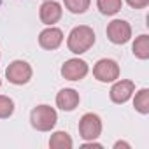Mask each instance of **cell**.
Segmentation results:
<instances>
[{
  "instance_id": "cell-21",
  "label": "cell",
  "mask_w": 149,
  "mask_h": 149,
  "mask_svg": "<svg viewBox=\"0 0 149 149\" xmlns=\"http://www.w3.org/2000/svg\"><path fill=\"white\" fill-rule=\"evenodd\" d=\"M0 86H2V81H0Z\"/></svg>"
},
{
  "instance_id": "cell-17",
  "label": "cell",
  "mask_w": 149,
  "mask_h": 149,
  "mask_svg": "<svg viewBox=\"0 0 149 149\" xmlns=\"http://www.w3.org/2000/svg\"><path fill=\"white\" fill-rule=\"evenodd\" d=\"M13 112H14V102L6 95H0V118L6 119L13 116Z\"/></svg>"
},
{
  "instance_id": "cell-20",
  "label": "cell",
  "mask_w": 149,
  "mask_h": 149,
  "mask_svg": "<svg viewBox=\"0 0 149 149\" xmlns=\"http://www.w3.org/2000/svg\"><path fill=\"white\" fill-rule=\"evenodd\" d=\"M119 147H126V149H130V144H128V142L119 140V142H116V144H114V149H119Z\"/></svg>"
},
{
  "instance_id": "cell-8",
  "label": "cell",
  "mask_w": 149,
  "mask_h": 149,
  "mask_svg": "<svg viewBox=\"0 0 149 149\" xmlns=\"http://www.w3.org/2000/svg\"><path fill=\"white\" fill-rule=\"evenodd\" d=\"M133 91H135V83L128 81V79H121V81H118L111 88L109 97H111V100L114 104H125V102L130 100V97L133 95Z\"/></svg>"
},
{
  "instance_id": "cell-1",
  "label": "cell",
  "mask_w": 149,
  "mask_h": 149,
  "mask_svg": "<svg viewBox=\"0 0 149 149\" xmlns=\"http://www.w3.org/2000/svg\"><path fill=\"white\" fill-rule=\"evenodd\" d=\"M93 44H95V32H93V28H90L86 25L76 26L68 33V39H67L68 51H72L74 54H83V53L90 51V47Z\"/></svg>"
},
{
  "instance_id": "cell-5",
  "label": "cell",
  "mask_w": 149,
  "mask_h": 149,
  "mask_svg": "<svg viewBox=\"0 0 149 149\" xmlns=\"http://www.w3.org/2000/svg\"><path fill=\"white\" fill-rule=\"evenodd\" d=\"M79 133L84 140H95L100 137L102 133V119L93 114V112H88L81 118L79 121Z\"/></svg>"
},
{
  "instance_id": "cell-4",
  "label": "cell",
  "mask_w": 149,
  "mask_h": 149,
  "mask_svg": "<svg viewBox=\"0 0 149 149\" xmlns=\"http://www.w3.org/2000/svg\"><path fill=\"white\" fill-rule=\"evenodd\" d=\"M93 76L100 83H112L119 77V65L111 58H102L93 67Z\"/></svg>"
},
{
  "instance_id": "cell-2",
  "label": "cell",
  "mask_w": 149,
  "mask_h": 149,
  "mask_svg": "<svg viewBox=\"0 0 149 149\" xmlns=\"http://www.w3.org/2000/svg\"><path fill=\"white\" fill-rule=\"evenodd\" d=\"M58 121V114L51 105H37L30 112V123L39 132H51Z\"/></svg>"
},
{
  "instance_id": "cell-10",
  "label": "cell",
  "mask_w": 149,
  "mask_h": 149,
  "mask_svg": "<svg viewBox=\"0 0 149 149\" xmlns=\"http://www.w3.org/2000/svg\"><path fill=\"white\" fill-rule=\"evenodd\" d=\"M61 42H63V32H61L60 28H54V26H49V28L42 30L40 35H39V44H40V47L49 49V51L60 47Z\"/></svg>"
},
{
  "instance_id": "cell-13",
  "label": "cell",
  "mask_w": 149,
  "mask_h": 149,
  "mask_svg": "<svg viewBox=\"0 0 149 149\" xmlns=\"http://www.w3.org/2000/svg\"><path fill=\"white\" fill-rule=\"evenodd\" d=\"M132 51L137 58L147 60L149 58V35H139L132 46Z\"/></svg>"
},
{
  "instance_id": "cell-16",
  "label": "cell",
  "mask_w": 149,
  "mask_h": 149,
  "mask_svg": "<svg viewBox=\"0 0 149 149\" xmlns=\"http://www.w3.org/2000/svg\"><path fill=\"white\" fill-rule=\"evenodd\" d=\"M90 2H91V0H63L65 7L70 13H74V14H83V13H86L88 7H90Z\"/></svg>"
},
{
  "instance_id": "cell-15",
  "label": "cell",
  "mask_w": 149,
  "mask_h": 149,
  "mask_svg": "<svg viewBox=\"0 0 149 149\" xmlns=\"http://www.w3.org/2000/svg\"><path fill=\"white\" fill-rule=\"evenodd\" d=\"M133 107L140 112V114H149V90L144 88L135 95L133 100Z\"/></svg>"
},
{
  "instance_id": "cell-3",
  "label": "cell",
  "mask_w": 149,
  "mask_h": 149,
  "mask_svg": "<svg viewBox=\"0 0 149 149\" xmlns=\"http://www.w3.org/2000/svg\"><path fill=\"white\" fill-rule=\"evenodd\" d=\"M6 77H7L9 83L18 84V86L26 84L32 79V67L23 60H14L6 68Z\"/></svg>"
},
{
  "instance_id": "cell-9",
  "label": "cell",
  "mask_w": 149,
  "mask_h": 149,
  "mask_svg": "<svg viewBox=\"0 0 149 149\" xmlns=\"http://www.w3.org/2000/svg\"><path fill=\"white\" fill-rule=\"evenodd\" d=\"M39 16H40V21L44 25H49L53 26L54 23L60 21L61 18V6L54 0H46V2L40 6V11H39Z\"/></svg>"
},
{
  "instance_id": "cell-6",
  "label": "cell",
  "mask_w": 149,
  "mask_h": 149,
  "mask_svg": "<svg viewBox=\"0 0 149 149\" xmlns=\"http://www.w3.org/2000/svg\"><path fill=\"white\" fill-rule=\"evenodd\" d=\"M107 37L112 44H126L132 37V26L125 19H114L107 25Z\"/></svg>"
},
{
  "instance_id": "cell-11",
  "label": "cell",
  "mask_w": 149,
  "mask_h": 149,
  "mask_svg": "<svg viewBox=\"0 0 149 149\" xmlns=\"http://www.w3.org/2000/svg\"><path fill=\"white\" fill-rule=\"evenodd\" d=\"M79 93L76 91V90H72V88H65V90H61L58 95H56V105L61 109V111H67V112H70V111H74L77 105H79Z\"/></svg>"
},
{
  "instance_id": "cell-19",
  "label": "cell",
  "mask_w": 149,
  "mask_h": 149,
  "mask_svg": "<svg viewBox=\"0 0 149 149\" xmlns=\"http://www.w3.org/2000/svg\"><path fill=\"white\" fill-rule=\"evenodd\" d=\"M83 147H98V149H102L104 146H102V144H98V142H95V140H90V142L83 144Z\"/></svg>"
},
{
  "instance_id": "cell-7",
  "label": "cell",
  "mask_w": 149,
  "mask_h": 149,
  "mask_svg": "<svg viewBox=\"0 0 149 149\" xmlns=\"http://www.w3.org/2000/svg\"><path fill=\"white\" fill-rule=\"evenodd\" d=\"M88 63L84 60H79V58H72V60H67L61 67V76L68 81H81L86 77L88 74Z\"/></svg>"
},
{
  "instance_id": "cell-12",
  "label": "cell",
  "mask_w": 149,
  "mask_h": 149,
  "mask_svg": "<svg viewBox=\"0 0 149 149\" xmlns=\"http://www.w3.org/2000/svg\"><path fill=\"white\" fill-rule=\"evenodd\" d=\"M74 146L70 135L67 132H54L49 139V147L51 149H70Z\"/></svg>"
},
{
  "instance_id": "cell-18",
  "label": "cell",
  "mask_w": 149,
  "mask_h": 149,
  "mask_svg": "<svg viewBox=\"0 0 149 149\" xmlns=\"http://www.w3.org/2000/svg\"><path fill=\"white\" fill-rule=\"evenodd\" d=\"M128 6L133 7V9H144L149 6V0H126Z\"/></svg>"
},
{
  "instance_id": "cell-14",
  "label": "cell",
  "mask_w": 149,
  "mask_h": 149,
  "mask_svg": "<svg viewBox=\"0 0 149 149\" xmlns=\"http://www.w3.org/2000/svg\"><path fill=\"white\" fill-rule=\"evenodd\" d=\"M97 6H98L102 14L112 16V14H118L121 11L123 2H121V0H97Z\"/></svg>"
}]
</instances>
